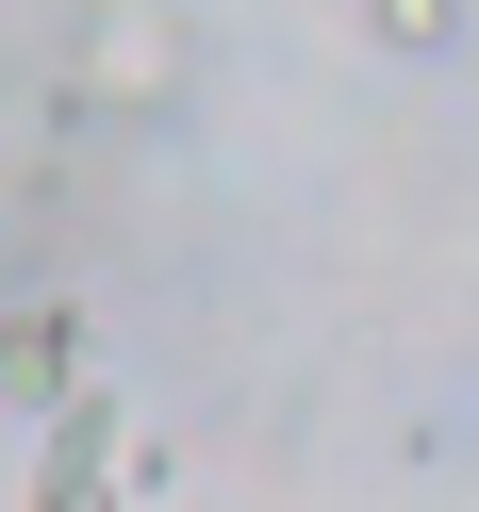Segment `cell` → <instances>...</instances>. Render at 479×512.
Wrapping results in <instances>:
<instances>
[{"label":"cell","instance_id":"1","mask_svg":"<svg viewBox=\"0 0 479 512\" xmlns=\"http://www.w3.org/2000/svg\"><path fill=\"white\" fill-rule=\"evenodd\" d=\"M182 100V17H100V34L67 50V116H166Z\"/></svg>","mask_w":479,"mask_h":512},{"label":"cell","instance_id":"2","mask_svg":"<svg viewBox=\"0 0 479 512\" xmlns=\"http://www.w3.org/2000/svg\"><path fill=\"white\" fill-rule=\"evenodd\" d=\"M34 430H50L34 496H50V512H100V496H116V463H133V413H116V397H67V413H34Z\"/></svg>","mask_w":479,"mask_h":512},{"label":"cell","instance_id":"3","mask_svg":"<svg viewBox=\"0 0 479 512\" xmlns=\"http://www.w3.org/2000/svg\"><path fill=\"white\" fill-rule=\"evenodd\" d=\"M83 397V314L34 298V314H0V413H67Z\"/></svg>","mask_w":479,"mask_h":512},{"label":"cell","instance_id":"4","mask_svg":"<svg viewBox=\"0 0 479 512\" xmlns=\"http://www.w3.org/2000/svg\"><path fill=\"white\" fill-rule=\"evenodd\" d=\"M364 34H380V50H413V67H430V50H463V0H364Z\"/></svg>","mask_w":479,"mask_h":512}]
</instances>
